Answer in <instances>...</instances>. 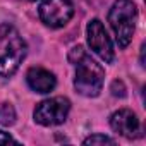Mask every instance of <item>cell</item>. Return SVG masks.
I'll list each match as a JSON object with an SVG mask.
<instances>
[{
    "label": "cell",
    "mask_w": 146,
    "mask_h": 146,
    "mask_svg": "<svg viewBox=\"0 0 146 146\" xmlns=\"http://www.w3.org/2000/svg\"><path fill=\"white\" fill-rule=\"evenodd\" d=\"M67 58L70 64L76 65V78H74L76 91L88 98L98 96L105 81V70L102 69V65L96 64L81 45L72 48Z\"/></svg>",
    "instance_id": "1"
},
{
    "label": "cell",
    "mask_w": 146,
    "mask_h": 146,
    "mask_svg": "<svg viewBox=\"0 0 146 146\" xmlns=\"http://www.w3.org/2000/svg\"><path fill=\"white\" fill-rule=\"evenodd\" d=\"M28 45L11 24H0V76L11 78L23 64Z\"/></svg>",
    "instance_id": "2"
},
{
    "label": "cell",
    "mask_w": 146,
    "mask_h": 146,
    "mask_svg": "<svg viewBox=\"0 0 146 146\" xmlns=\"http://www.w3.org/2000/svg\"><path fill=\"white\" fill-rule=\"evenodd\" d=\"M137 21V9L132 0H115L110 12L108 23L115 33V40L120 48H125L134 35Z\"/></svg>",
    "instance_id": "3"
},
{
    "label": "cell",
    "mask_w": 146,
    "mask_h": 146,
    "mask_svg": "<svg viewBox=\"0 0 146 146\" xmlns=\"http://www.w3.org/2000/svg\"><path fill=\"white\" fill-rule=\"evenodd\" d=\"M69 112H70V102L64 96H53V98L43 100L41 103L36 105L35 120L45 127L60 125L65 122Z\"/></svg>",
    "instance_id": "4"
},
{
    "label": "cell",
    "mask_w": 146,
    "mask_h": 146,
    "mask_svg": "<svg viewBox=\"0 0 146 146\" xmlns=\"http://www.w3.org/2000/svg\"><path fill=\"white\" fill-rule=\"evenodd\" d=\"M40 19L48 28H64L74 16V5L70 0H43L40 5Z\"/></svg>",
    "instance_id": "5"
},
{
    "label": "cell",
    "mask_w": 146,
    "mask_h": 146,
    "mask_svg": "<svg viewBox=\"0 0 146 146\" xmlns=\"http://www.w3.org/2000/svg\"><path fill=\"white\" fill-rule=\"evenodd\" d=\"M86 33H88V45L90 48L107 64H112L113 58H115V53H113V46H112V41L107 35V29L103 28L102 21L100 19H91L88 23V28H86Z\"/></svg>",
    "instance_id": "6"
},
{
    "label": "cell",
    "mask_w": 146,
    "mask_h": 146,
    "mask_svg": "<svg viewBox=\"0 0 146 146\" xmlns=\"http://www.w3.org/2000/svg\"><path fill=\"white\" fill-rule=\"evenodd\" d=\"M110 125L115 132H119L120 136H124L127 139L139 136V120L132 110L122 108V110L113 112L110 117Z\"/></svg>",
    "instance_id": "7"
},
{
    "label": "cell",
    "mask_w": 146,
    "mask_h": 146,
    "mask_svg": "<svg viewBox=\"0 0 146 146\" xmlns=\"http://www.w3.org/2000/svg\"><path fill=\"white\" fill-rule=\"evenodd\" d=\"M26 81L29 88L36 93H50L57 84L55 76L43 67H31L26 74Z\"/></svg>",
    "instance_id": "8"
},
{
    "label": "cell",
    "mask_w": 146,
    "mask_h": 146,
    "mask_svg": "<svg viewBox=\"0 0 146 146\" xmlns=\"http://www.w3.org/2000/svg\"><path fill=\"white\" fill-rule=\"evenodd\" d=\"M16 122V110L11 103L0 105V125H12Z\"/></svg>",
    "instance_id": "9"
},
{
    "label": "cell",
    "mask_w": 146,
    "mask_h": 146,
    "mask_svg": "<svg viewBox=\"0 0 146 146\" xmlns=\"http://www.w3.org/2000/svg\"><path fill=\"white\" fill-rule=\"evenodd\" d=\"M83 144H115V139L103 136V134H93L83 141Z\"/></svg>",
    "instance_id": "10"
},
{
    "label": "cell",
    "mask_w": 146,
    "mask_h": 146,
    "mask_svg": "<svg viewBox=\"0 0 146 146\" xmlns=\"http://www.w3.org/2000/svg\"><path fill=\"white\" fill-rule=\"evenodd\" d=\"M110 91H112V95H113V96H120V98H124V96H125V86H124V83H122V81H119V79H115V81L112 83Z\"/></svg>",
    "instance_id": "11"
},
{
    "label": "cell",
    "mask_w": 146,
    "mask_h": 146,
    "mask_svg": "<svg viewBox=\"0 0 146 146\" xmlns=\"http://www.w3.org/2000/svg\"><path fill=\"white\" fill-rule=\"evenodd\" d=\"M9 143H14V144H19L17 139H14L9 132H4V131H0V144H9Z\"/></svg>",
    "instance_id": "12"
},
{
    "label": "cell",
    "mask_w": 146,
    "mask_h": 146,
    "mask_svg": "<svg viewBox=\"0 0 146 146\" xmlns=\"http://www.w3.org/2000/svg\"><path fill=\"white\" fill-rule=\"evenodd\" d=\"M144 50H146V46L143 45L141 46V65H144Z\"/></svg>",
    "instance_id": "13"
},
{
    "label": "cell",
    "mask_w": 146,
    "mask_h": 146,
    "mask_svg": "<svg viewBox=\"0 0 146 146\" xmlns=\"http://www.w3.org/2000/svg\"><path fill=\"white\" fill-rule=\"evenodd\" d=\"M29 2H36V0H29Z\"/></svg>",
    "instance_id": "14"
}]
</instances>
